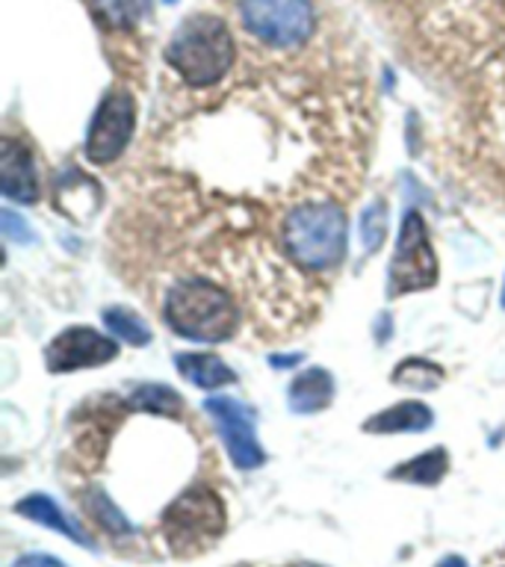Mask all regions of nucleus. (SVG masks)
I'll list each match as a JSON object with an SVG mask.
<instances>
[{
    "instance_id": "obj_6",
    "label": "nucleus",
    "mask_w": 505,
    "mask_h": 567,
    "mask_svg": "<svg viewBox=\"0 0 505 567\" xmlns=\"http://www.w3.org/2000/svg\"><path fill=\"white\" fill-rule=\"evenodd\" d=\"M388 284L390 296H408V292L429 290L437 284V255L429 239L425 219L416 210H408L402 219Z\"/></svg>"
},
{
    "instance_id": "obj_19",
    "label": "nucleus",
    "mask_w": 505,
    "mask_h": 567,
    "mask_svg": "<svg viewBox=\"0 0 505 567\" xmlns=\"http://www.w3.org/2000/svg\"><path fill=\"white\" fill-rule=\"evenodd\" d=\"M441 381L443 370L434 361H425V358H408L393 372V384H405V388L414 390H434Z\"/></svg>"
},
{
    "instance_id": "obj_11",
    "label": "nucleus",
    "mask_w": 505,
    "mask_h": 567,
    "mask_svg": "<svg viewBox=\"0 0 505 567\" xmlns=\"http://www.w3.org/2000/svg\"><path fill=\"white\" fill-rule=\"evenodd\" d=\"M287 402L296 414H319L334 402V375L322 367H308L292 379Z\"/></svg>"
},
{
    "instance_id": "obj_1",
    "label": "nucleus",
    "mask_w": 505,
    "mask_h": 567,
    "mask_svg": "<svg viewBox=\"0 0 505 567\" xmlns=\"http://www.w3.org/2000/svg\"><path fill=\"white\" fill-rule=\"evenodd\" d=\"M349 246V219L331 198H310L281 221L284 257L305 272H334Z\"/></svg>"
},
{
    "instance_id": "obj_21",
    "label": "nucleus",
    "mask_w": 505,
    "mask_h": 567,
    "mask_svg": "<svg viewBox=\"0 0 505 567\" xmlns=\"http://www.w3.org/2000/svg\"><path fill=\"white\" fill-rule=\"evenodd\" d=\"M358 230H361L363 251H367V255L379 251L381 243H384V234H388V204L381 202V198H375V202L361 213Z\"/></svg>"
},
{
    "instance_id": "obj_24",
    "label": "nucleus",
    "mask_w": 505,
    "mask_h": 567,
    "mask_svg": "<svg viewBox=\"0 0 505 567\" xmlns=\"http://www.w3.org/2000/svg\"><path fill=\"white\" fill-rule=\"evenodd\" d=\"M437 567H467V561H464L461 556H446L437 561Z\"/></svg>"
},
{
    "instance_id": "obj_26",
    "label": "nucleus",
    "mask_w": 505,
    "mask_h": 567,
    "mask_svg": "<svg viewBox=\"0 0 505 567\" xmlns=\"http://www.w3.org/2000/svg\"><path fill=\"white\" fill-rule=\"evenodd\" d=\"M503 308H505V287H503Z\"/></svg>"
},
{
    "instance_id": "obj_10",
    "label": "nucleus",
    "mask_w": 505,
    "mask_h": 567,
    "mask_svg": "<svg viewBox=\"0 0 505 567\" xmlns=\"http://www.w3.org/2000/svg\"><path fill=\"white\" fill-rule=\"evenodd\" d=\"M0 189L9 202H39V168L24 142L7 136L0 145Z\"/></svg>"
},
{
    "instance_id": "obj_2",
    "label": "nucleus",
    "mask_w": 505,
    "mask_h": 567,
    "mask_svg": "<svg viewBox=\"0 0 505 567\" xmlns=\"http://www.w3.org/2000/svg\"><path fill=\"white\" fill-rule=\"evenodd\" d=\"M163 322L184 340L225 343L237 334L239 305L221 284L210 278H181L163 296Z\"/></svg>"
},
{
    "instance_id": "obj_7",
    "label": "nucleus",
    "mask_w": 505,
    "mask_h": 567,
    "mask_svg": "<svg viewBox=\"0 0 505 567\" xmlns=\"http://www.w3.org/2000/svg\"><path fill=\"white\" fill-rule=\"evenodd\" d=\"M136 131V101L127 89L113 86L101 97L86 131V159L92 166H110L122 157Z\"/></svg>"
},
{
    "instance_id": "obj_23",
    "label": "nucleus",
    "mask_w": 505,
    "mask_h": 567,
    "mask_svg": "<svg viewBox=\"0 0 505 567\" xmlns=\"http://www.w3.org/2000/svg\"><path fill=\"white\" fill-rule=\"evenodd\" d=\"M16 567H65L60 561V558H53V556H44V553H33V556H24V558H18Z\"/></svg>"
},
{
    "instance_id": "obj_14",
    "label": "nucleus",
    "mask_w": 505,
    "mask_h": 567,
    "mask_svg": "<svg viewBox=\"0 0 505 567\" xmlns=\"http://www.w3.org/2000/svg\"><path fill=\"white\" fill-rule=\"evenodd\" d=\"M16 514H21V517H27V520L39 523V526H48V529L60 532V535H65V538L78 540L80 547H95L86 532L80 529L74 520H69V517L60 512V505L53 503L51 496H44V494L24 496L21 503H16Z\"/></svg>"
},
{
    "instance_id": "obj_27",
    "label": "nucleus",
    "mask_w": 505,
    "mask_h": 567,
    "mask_svg": "<svg viewBox=\"0 0 505 567\" xmlns=\"http://www.w3.org/2000/svg\"><path fill=\"white\" fill-rule=\"evenodd\" d=\"M166 3H177V0H166Z\"/></svg>"
},
{
    "instance_id": "obj_15",
    "label": "nucleus",
    "mask_w": 505,
    "mask_h": 567,
    "mask_svg": "<svg viewBox=\"0 0 505 567\" xmlns=\"http://www.w3.org/2000/svg\"><path fill=\"white\" fill-rule=\"evenodd\" d=\"M446 473H450V455L443 446H434V450L390 470V478H402V482H414V485H437Z\"/></svg>"
},
{
    "instance_id": "obj_12",
    "label": "nucleus",
    "mask_w": 505,
    "mask_h": 567,
    "mask_svg": "<svg viewBox=\"0 0 505 567\" xmlns=\"http://www.w3.org/2000/svg\"><path fill=\"white\" fill-rule=\"evenodd\" d=\"M434 411L425 402H396L381 414H372L363 423V432L370 434H411L432 429Z\"/></svg>"
},
{
    "instance_id": "obj_20",
    "label": "nucleus",
    "mask_w": 505,
    "mask_h": 567,
    "mask_svg": "<svg viewBox=\"0 0 505 567\" xmlns=\"http://www.w3.org/2000/svg\"><path fill=\"white\" fill-rule=\"evenodd\" d=\"M83 505H86V512L92 514L110 535H131L133 532L127 517L115 508V503L104 494V491H89V494L83 496Z\"/></svg>"
},
{
    "instance_id": "obj_22",
    "label": "nucleus",
    "mask_w": 505,
    "mask_h": 567,
    "mask_svg": "<svg viewBox=\"0 0 505 567\" xmlns=\"http://www.w3.org/2000/svg\"><path fill=\"white\" fill-rule=\"evenodd\" d=\"M0 228H3V237L16 239V243H33V228L12 207L0 210Z\"/></svg>"
},
{
    "instance_id": "obj_4",
    "label": "nucleus",
    "mask_w": 505,
    "mask_h": 567,
    "mask_svg": "<svg viewBox=\"0 0 505 567\" xmlns=\"http://www.w3.org/2000/svg\"><path fill=\"white\" fill-rule=\"evenodd\" d=\"M225 520L228 514L216 491L195 485L163 512V535L177 558H193L213 547V540L225 532Z\"/></svg>"
},
{
    "instance_id": "obj_3",
    "label": "nucleus",
    "mask_w": 505,
    "mask_h": 567,
    "mask_svg": "<svg viewBox=\"0 0 505 567\" xmlns=\"http://www.w3.org/2000/svg\"><path fill=\"white\" fill-rule=\"evenodd\" d=\"M166 65L189 89H210L228 78L237 62V39L230 27L216 16H198L181 21L166 44Z\"/></svg>"
},
{
    "instance_id": "obj_8",
    "label": "nucleus",
    "mask_w": 505,
    "mask_h": 567,
    "mask_svg": "<svg viewBox=\"0 0 505 567\" xmlns=\"http://www.w3.org/2000/svg\"><path fill=\"white\" fill-rule=\"evenodd\" d=\"M204 411L219 429L225 450H228L234 467L257 470L266 461V452L255 434L257 411L234 396H210L204 402Z\"/></svg>"
},
{
    "instance_id": "obj_25",
    "label": "nucleus",
    "mask_w": 505,
    "mask_h": 567,
    "mask_svg": "<svg viewBox=\"0 0 505 567\" xmlns=\"http://www.w3.org/2000/svg\"><path fill=\"white\" fill-rule=\"evenodd\" d=\"M292 567H317V565H292Z\"/></svg>"
},
{
    "instance_id": "obj_5",
    "label": "nucleus",
    "mask_w": 505,
    "mask_h": 567,
    "mask_svg": "<svg viewBox=\"0 0 505 567\" xmlns=\"http://www.w3.org/2000/svg\"><path fill=\"white\" fill-rule=\"evenodd\" d=\"M239 24L260 44L290 51L317 30V9L310 0H239Z\"/></svg>"
},
{
    "instance_id": "obj_17",
    "label": "nucleus",
    "mask_w": 505,
    "mask_h": 567,
    "mask_svg": "<svg viewBox=\"0 0 505 567\" xmlns=\"http://www.w3.org/2000/svg\"><path fill=\"white\" fill-rule=\"evenodd\" d=\"M104 326L106 331L118 340H124L127 346H148L151 343V326L136 313L133 308H124V305H115V308L104 310Z\"/></svg>"
},
{
    "instance_id": "obj_28",
    "label": "nucleus",
    "mask_w": 505,
    "mask_h": 567,
    "mask_svg": "<svg viewBox=\"0 0 505 567\" xmlns=\"http://www.w3.org/2000/svg\"><path fill=\"white\" fill-rule=\"evenodd\" d=\"M237 567H248V565H237Z\"/></svg>"
},
{
    "instance_id": "obj_9",
    "label": "nucleus",
    "mask_w": 505,
    "mask_h": 567,
    "mask_svg": "<svg viewBox=\"0 0 505 567\" xmlns=\"http://www.w3.org/2000/svg\"><path fill=\"white\" fill-rule=\"evenodd\" d=\"M118 358V343L89 326H71L53 337L44 349V367L51 375L92 370Z\"/></svg>"
},
{
    "instance_id": "obj_18",
    "label": "nucleus",
    "mask_w": 505,
    "mask_h": 567,
    "mask_svg": "<svg viewBox=\"0 0 505 567\" xmlns=\"http://www.w3.org/2000/svg\"><path fill=\"white\" fill-rule=\"evenodd\" d=\"M97 18L118 30H131L151 16V0H92Z\"/></svg>"
},
{
    "instance_id": "obj_16",
    "label": "nucleus",
    "mask_w": 505,
    "mask_h": 567,
    "mask_svg": "<svg viewBox=\"0 0 505 567\" xmlns=\"http://www.w3.org/2000/svg\"><path fill=\"white\" fill-rule=\"evenodd\" d=\"M127 408L157 416H181L184 414V396L168 384H140L131 390Z\"/></svg>"
},
{
    "instance_id": "obj_13",
    "label": "nucleus",
    "mask_w": 505,
    "mask_h": 567,
    "mask_svg": "<svg viewBox=\"0 0 505 567\" xmlns=\"http://www.w3.org/2000/svg\"><path fill=\"white\" fill-rule=\"evenodd\" d=\"M175 367L186 381H193L195 388L202 390L228 388L237 381V372L213 352H181L175 358Z\"/></svg>"
}]
</instances>
